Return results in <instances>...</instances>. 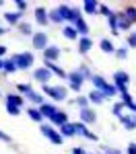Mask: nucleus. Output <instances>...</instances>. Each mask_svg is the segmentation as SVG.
Instances as JSON below:
<instances>
[{
  "instance_id": "obj_1",
  "label": "nucleus",
  "mask_w": 136,
  "mask_h": 154,
  "mask_svg": "<svg viewBox=\"0 0 136 154\" xmlns=\"http://www.w3.org/2000/svg\"><path fill=\"white\" fill-rule=\"evenodd\" d=\"M41 95L49 97L52 103H66L68 101V88L64 84H41Z\"/></svg>"
},
{
  "instance_id": "obj_2",
  "label": "nucleus",
  "mask_w": 136,
  "mask_h": 154,
  "mask_svg": "<svg viewBox=\"0 0 136 154\" xmlns=\"http://www.w3.org/2000/svg\"><path fill=\"white\" fill-rule=\"evenodd\" d=\"M11 60L14 62V66H17V70H33V66H35V54L33 51H19V54H12Z\"/></svg>"
},
{
  "instance_id": "obj_3",
  "label": "nucleus",
  "mask_w": 136,
  "mask_h": 154,
  "mask_svg": "<svg viewBox=\"0 0 136 154\" xmlns=\"http://www.w3.org/2000/svg\"><path fill=\"white\" fill-rule=\"evenodd\" d=\"M39 131L43 134V138H48V140H49L52 146H62V144H64V138L60 136V131L56 130V128H52L49 123H46V121L39 125Z\"/></svg>"
},
{
  "instance_id": "obj_4",
  "label": "nucleus",
  "mask_w": 136,
  "mask_h": 154,
  "mask_svg": "<svg viewBox=\"0 0 136 154\" xmlns=\"http://www.w3.org/2000/svg\"><path fill=\"white\" fill-rule=\"evenodd\" d=\"M70 123H72V130H74V138H85L89 142H99V136L89 130V125L81 123V121H70Z\"/></svg>"
},
{
  "instance_id": "obj_5",
  "label": "nucleus",
  "mask_w": 136,
  "mask_h": 154,
  "mask_svg": "<svg viewBox=\"0 0 136 154\" xmlns=\"http://www.w3.org/2000/svg\"><path fill=\"white\" fill-rule=\"evenodd\" d=\"M66 82H68V86H66V88H68V93L72 91V93H76V95H78V93L83 91V84H85L87 80L81 76V74H78V70H72V72H68Z\"/></svg>"
},
{
  "instance_id": "obj_6",
  "label": "nucleus",
  "mask_w": 136,
  "mask_h": 154,
  "mask_svg": "<svg viewBox=\"0 0 136 154\" xmlns=\"http://www.w3.org/2000/svg\"><path fill=\"white\" fill-rule=\"evenodd\" d=\"M111 84L115 86L118 93L122 91H128V84H130V74L126 70H115L113 72V78H111Z\"/></svg>"
},
{
  "instance_id": "obj_7",
  "label": "nucleus",
  "mask_w": 136,
  "mask_h": 154,
  "mask_svg": "<svg viewBox=\"0 0 136 154\" xmlns=\"http://www.w3.org/2000/svg\"><path fill=\"white\" fill-rule=\"evenodd\" d=\"M48 45H49V37L43 29H41V31H35V33L31 35V48L35 49V51H43Z\"/></svg>"
},
{
  "instance_id": "obj_8",
  "label": "nucleus",
  "mask_w": 136,
  "mask_h": 154,
  "mask_svg": "<svg viewBox=\"0 0 136 154\" xmlns=\"http://www.w3.org/2000/svg\"><path fill=\"white\" fill-rule=\"evenodd\" d=\"M54 76H52V72L46 68V66H39V68H33V80L39 84H49Z\"/></svg>"
},
{
  "instance_id": "obj_9",
  "label": "nucleus",
  "mask_w": 136,
  "mask_h": 154,
  "mask_svg": "<svg viewBox=\"0 0 136 154\" xmlns=\"http://www.w3.org/2000/svg\"><path fill=\"white\" fill-rule=\"evenodd\" d=\"M41 56H43V62H58L62 56V48L60 45H52L49 43L48 48L41 51Z\"/></svg>"
},
{
  "instance_id": "obj_10",
  "label": "nucleus",
  "mask_w": 136,
  "mask_h": 154,
  "mask_svg": "<svg viewBox=\"0 0 136 154\" xmlns=\"http://www.w3.org/2000/svg\"><path fill=\"white\" fill-rule=\"evenodd\" d=\"M78 121L85 123V125H95L97 123V113L89 107V109H81L78 111Z\"/></svg>"
},
{
  "instance_id": "obj_11",
  "label": "nucleus",
  "mask_w": 136,
  "mask_h": 154,
  "mask_svg": "<svg viewBox=\"0 0 136 154\" xmlns=\"http://www.w3.org/2000/svg\"><path fill=\"white\" fill-rule=\"evenodd\" d=\"M68 121H70V119H68V113H66V111H62V109H58V111L48 119V123L52 125V128H56V130H58L60 125H64V123H68Z\"/></svg>"
},
{
  "instance_id": "obj_12",
  "label": "nucleus",
  "mask_w": 136,
  "mask_h": 154,
  "mask_svg": "<svg viewBox=\"0 0 136 154\" xmlns=\"http://www.w3.org/2000/svg\"><path fill=\"white\" fill-rule=\"evenodd\" d=\"M93 49V37H78L76 39V51L81 56H87Z\"/></svg>"
},
{
  "instance_id": "obj_13",
  "label": "nucleus",
  "mask_w": 136,
  "mask_h": 154,
  "mask_svg": "<svg viewBox=\"0 0 136 154\" xmlns=\"http://www.w3.org/2000/svg\"><path fill=\"white\" fill-rule=\"evenodd\" d=\"M118 121L122 123L124 130H128V131L136 130V115H132V113H122V115L118 117Z\"/></svg>"
},
{
  "instance_id": "obj_14",
  "label": "nucleus",
  "mask_w": 136,
  "mask_h": 154,
  "mask_svg": "<svg viewBox=\"0 0 136 154\" xmlns=\"http://www.w3.org/2000/svg\"><path fill=\"white\" fill-rule=\"evenodd\" d=\"M43 66L48 68L49 72H52V76H58L60 80H66V76H68V72L64 70L62 66H58L56 62H43Z\"/></svg>"
},
{
  "instance_id": "obj_15",
  "label": "nucleus",
  "mask_w": 136,
  "mask_h": 154,
  "mask_svg": "<svg viewBox=\"0 0 136 154\" xmlns=\"http://www.w3.org/2000/svg\"><path fill=\"white\" fill-rule=\"evenodd\" d=\"M37 109H39V113H41V117H43V119H49L54 113H56V111H58V109H60V107L56 105V103H49V101H46L43 105H39Z\"/></svg>"
},
{
  "instance_id": "obj_16",
  "label": "nucleus",
  "mask_w": 136,
  "mask_h": 154,
  "mask_svg": "<svg viewBox=\"0 0 136 154\" xmlns=\"http://www.w3.org/2000/svg\"><path fill=\"white\" fill-rule=\"evenodd\" d=\"M33 19H35V23L39 27H48L49 21H48V11L43 8V6H37L35 11H33Z\"/></svg>"
},
{
  "instance_id": "obj_17",
  "label": "nucleus",
  "mask_w": 136,
  "mask_h": 154,
  "mask_svg": "<svg viewBox=\"0 0 136 154\" xmlns=\"http://www.w3.org/2000/svg\"><path fill=\"white\" fill-rule=\"evenodd\" d=\"M72 27L76 29L78 37H91V27H89V23L85 21V17H83V19H78V21H76Z\"/></svg>"
},
{
  "instance_id": "obj_18",
  "label": "nucleus",
  "mask_w": 136,
  "mask_h": 154,
  "mask_svg": "<svg viewBox=\"0 0 136 154\" xmlns=\"http://www.w3.org/2000/svg\"><path fill=\"white\" fill-rule=\"evenodd\" d=\"M81 11H83V14L95 17L97 11H99V2H97V0H85V2H83V6H81Z\"/></svg>"
},
{
  "instance_id": "obj_19",
  "label": "nucleus",
  "mask_w": 136,
  "mask_h": 154,
  "mask_svg": "<svg viewBox=\"0 0 136 154\" xmlns=\"http://www.w3.org/2000/svg\"><path fill=\"white\" fill-rule=\"evenodd\" d=\"M23 99H27V101H29V103H31L33 107H39V105H43V103H46V97L41 95V93H37L35 88H33L31 93H27Z\"/></svg>"
},
{
  "instance_id": "obj_20",
  "label": "nucleus",
  "mask_w": 136,
  "mask_h": 154,
  "mask_svg": "<svg viewBox=\"0 0 136 154\" xmlns=\"http://www.w3.org/2000/svg\"><path fill=\"white\" fill-rule=\"evenodd\" d=\"M4 103L14 105V107H19V109H23V107H25V99L19 95V93H8V95H4Z\"/></svg>"
},
{
  "instance_id": "obj_21",
  "label": "nucleus",
  "mask_w": 136,
  "mask_h": 154,
  "mask_svg": "<svg viewBox=\"0 0 136 154\" xmlns=\"http://www.w3.org/2000/svg\"><path fill=\"white\" fill-rule=\"evenodd\" d=\"M68 105H74V107H78V109H89V99H87V95H76V97H68V101H66Z\"/></svg>"
},
{
  "instance_id": "obj_22",
  "label": "nucleus",
  "mask_w": 136,
  "mask_h": 154,
  "mask_svg": "<svg viewBox=\"0 0 136 154\" xmlns=\"http://www.w3.org/2000/svg\"><path fill=\"white\" fill-rule=\"evenodd\" d=\"M4 21L11 27H17L21 21H25V14H21V12H17V11H12V12L8 11V12H4Z\"/></svg>"
},
{
  "instance_id": "obj_23",
  "label": "nucleus",
  "mask_w": 136,
  "mask_h": 154,
  "mask_svg": "<svg viewBox=\"0 0 136 154\" xmlns=\"http://www.w3.org/2000/svg\"><path fill=\"white\" fill-rule=\"evenodd\" d=\"M89 82L93 84V88H95V91H99V93H101V91H103V88L107 86V82H109V80H107L105 76H101V74H93Z\"/></svg>"
},
{
  "instance_id": "obj_24",
  "label": "nucleus",
  "mask_w": 136,
  "mask_h": 154,
  "mask_svg": "<svg viewBox=\"0 0 136 154\" xmlns=\"http://www.w3.org/2000/svg\"><path fill=\"white\" fill-rule=\"evenodd\" d=\"M87 99H89V105H93V107L105 103V97L101 95L99 91H95V88H91V93H87Z\"/></svg>"
},
{
  "instance_id": "obj_25",
  "label": "nucleus",
  "mask_w": 136,
  "mask_h": 154,
  "mask_svg": "<svg viewBox=\"0 0 136 154\" xmlns=\"http://www.w3.org/2000/svg\"><path fill=\"white\" fill-rule=\"evenodd\" d=\"M14 29L19 31V35H23V37H29V39H31V35H33V33H35V31H33V25L29 23V21H21V23L17 25Z\"/></svg>"
},
{
  "instance_id": "obj_26",
  "label": "nucleus",
  "mask_w": 136,
  "mask_h": 154,
  "mask_svg": "<svg viewBox=\"0 0 136 154\" xmlns=\"http://www.w3.org/2000/svg\"><path fill=\"white\" fill-rule=\"evenodd\" d=\"M122 14L130 25H136V4H126L122 8Z\"/></svg>"
},
{
  "instance_id": "obj_27",
  "label": "nucleus",
  "mask_w": 136,
  "mask_h": 154,
  "mask_svg": "<svg viewBox=\"0 0 136 154\" xmlns=\"http://www.w3.org/2000/svg\"><path fill=\"white\" fill-rule=\"evenodd\" d=\"M60 33L64 39H68V41H76L78 39V33H76V29H74L72 25H62Z\"/></svg>"
},
{
  "instance_id": "obj_28",
  "label": "nucleus",
  "mask_w": 136,
  "mask_h": 154,
  "mask_svg": "<svg viewBox=\"0 0 136 154\" xmlns=\"http://www.w3.org/2000/svg\"><path fill=\"white\" fill-rule=\"evenodd\" d=\"M115 14H118V33H130L132 25L126 21V17L122 14V11H115Z\"/></svg>"
},
{
  "instance_id": "obj_29",
  "label": "nucleus",
  "mask_w": 136,
  "mask_h": 154,
  "mask_svg": "<svg viewBox=\"0 0 136 154\" xmlns=\"http://www.w3.org/2000/svg\"><path fill=\"white\" fill-rule=\"evenodd\" d=\"M99 49H101L103 54H109V56H113V51H115V45H113V41H111L109 37H103V39L99 41Z\"/></svg>"
},
{
  "instance_id": "obj_30",
  "label": "nucleus",
  "mask_w": 136,
  "mask_h": 154,
  "mask_svg": "<svg viewBox=\"0 0 136 154\" xmlns=\"http://www.w3.org/2000/svg\"><path fill=\"white\" fill-rule=\"evenodd\" d=\"M56 11H58V14H60V19L64 21V25H68V21H70V11H72V6H70V4H60V6H56Z\"/></svg>"
},
{
  "instance_id": "obj_31",
  "label": "nucleus",
  "mask_w": 136,
  "mask_h": 154,
  "mask_svg": "<svg viewBox=\"0 0 136 154\" xmlns=\"http://www.w3.org/2000/svg\"><path fill=\"white\" fill-rule=\"evenodd\" d=\"M27 117L31 119V121H35V123H43V117H41V113H39V109L37 107H33V105H29L27 107Z\"/></svg>"
},
{
  "instance_id": "obj_32",
  "label": "nucleus",
  "mask_w": 136,
  "mask_h": 154,
  "mask_svg": "<svg viewBox=\"0 0 136 154\" xmlns=\"http://www.w3.org/2000/svg\"><path fill=\"white\" fill-rule=\"evenodd\" d=\"M107 29L111 31V35H120L118 33V14H115V11L107 17Z\"/></svg>"
},
{
  "instance_id": "obj_33",
  "label": "nucleus",
  "mask_w": 136,
  "mask_h": 154,
  "mask_svg": "<svg viewBox=\"0 0 136 154\" xmlns=\"http://www.w3.org/2000/svg\"><path fill=\"white\" fill-rule=\"evenodd\" d=\"M58 131H60V136L64 138V140H66V138H74V130H72V123H70V121L64 123V125H60Z\"/></svg>"
},
{
  "instance_id": "obj_34",
  "label": "nucleus",
  "mask_w": 136,
  "mask_h": 154,
  "mask_svg": "<svg viewBox=\"0 0 136 154\" xmlns=\"http://www.w3.org/2000/svg\"><path fill=\"white\" fill-rule=\"evenodd\" d=\"M17 72V66L11 58H4L2 60V74H14Z\"/></svg>"
},
{
  "instance_id": "obj_35",
  "label": "nucleus",
  "mask_w": 136,
  "mask_h": 154,
  "mask_svg": "<svg viewBox=\"0 0 136 154\" xmlns=\"http://www.w3.org/2000/svg\"><path fill=\"white\" fill-rule=\"evenodd\" d=\"M113 56H115V60H120V62H124V60L130 56V49L126 48V45H120V48H115V51H113Z\"/></svg>"
},
{
  "instance_id": "obj_36",
  "label": "nucleus",
  "mask_w": 136,
  "mask_h": 154,
  "mask_svg": "<svg viewBox=\"0 0 136 154\" xmlns=\"http://www.w3.org/2000/svg\"><path fill=\"white\" fill-rule=\"evenodd\" d=\"M48 21H49V25H64V21L60 19V14H58V11L54 8V11H48Z\"/></svg>"
},
{
  "instance_id": "obj_37",
  "label": "nucleus",
  "mask_w": 136,
  "mask_h": 154,
  "mask_svg": "<svg viewBox=\"0 0 136 154\" xmlns=\"http://www.w3.org/2000/svg\"><path fill=\"white\" fill-rule=\"evenodd\" d=\"M101 95L105 97V101H107V99H113V97H118V91H115V86H113L111 82H107V86L101 91Z\"/></svg>"
},
{
  "instance_id": "obj_38",
  "label": "nucleus",
  "mask_w": 136,
  "mask_h": 154,
  "mask_svg": "<svg viewBox=\"0 0 136 154\" xmlns=\"http://www.w3.org/2000/svg\"><path fill=\"white\" fill-rule=\"evenodd\" d=\"M76 70H78V74H81V76H83L85 80H91V76H93V70L89 68V64H81V66H78Z\"/></svg>"
},
{
  "instance_id": "obj_39",
  "label": "nucleus",
  "mask_w": 136,
  "mask_h": 154,
  "mask_svg": "<svg viewBox=\"0 0 136 154\" xmlns=\"http://www.w3.org/2000/svg\"><path fill=\"white\" fill-rule=\"evenodd\" d=\"M126 48L128 49H136V29L126 35Z\"/></svg>"
},
{
  "instance_id": "obj_40",
  "label": "nucleus",
  "mask_w": 136,
  "mask_h": 154,
  "mask_svg": "<svg viewBox=\"0 0 136 154\" xmlns=\"http://www.w3.org/2000/svg\"><path fill=\"white\" fill-rule=\"evenodd\" d=\"M31 91H33V86H31L29 82H19L17 84V93H19L21 97H25L27 93H31Z\"/></svg>"
},
{
  "instance_id": "obj_41",
  "label": "nucleus",
  "mask_w": 136,
  "mask_h": 154,
  "mask_svg": "<svg viewBox=\"0 0 136 154\" xmlns=\"http://www.w3.org/2000/svg\"><path fill=\"white\" fill-rule=\"evenodd\" d=\"M118 97H120V103H124V105H130L134 101V97L130 95V91H122V93H118Z\"/></svg>"
},
{
  "instance_id": "obj_42",
  "label": "nucleus",
  "mask_w": 136,
  "mask_h": 154,
  "mask_svg": "<svg viewBox=\"0 0 136 154\" xmlns=\"http://www.w3.org/2000/svg\"><path fill=\"white\" fill-rule=\"evenodd\" d=\"M124 111H126V105H124V103H120V101H118L115 105L111 107V115H113V117H120Z\"/></svg>"
},
{
  "instance_id": "obj_43",
  "label": "nucleus",
  "mask_w": 136,
  "mask_h": 154,
  "mask_svg": "<svg viewBox=\"0 0 136 154\" xmlns=\"http://www.w3.org/2000/svg\"><path fill=\"white\" fill-rule=\"evenodd\" d=\"M4 107H6V113L12 115V117H17V115L23 113V109H19V107H14V105H8V103H4Z\"/></svg>"
},
{
  "instance_id": "obj_44",
  "label": "nucleus",
  "mask_w": 136,
  "mask_h": 154,
  "mask_svg": "<svg viewBox=\"0 0 136 154\" xmlns=\"http://www.w3.org/2000/svg\"><path fill=\"white\" fill-rule=\"evenodd\" d=\"M27 8H29V2H25V0H17V2H14V11H17V12L25 14Z\"/></svg>"
},
{
  "instance_id": "obj_45",
  "label": "nucleus",
  "mask_w": 136,
  "mask_h": 154,
  "mask_svg": "<svg viewBox=\"0 0 136 154\" xmlns=\"http://www.w3.org/2000/svg\"><path fill=\"white\" fill-rule=\"evenodd\" d=\"M111 8L109 6H107V4H103V2H99V11H97V14H101V17H105V19H107V17H109L111 14Z\"/></svg>"
},
{
  "instance_id": "obj_46",
  "label": "nucleus",
  "mask_w": 136,
  "mask_h": 154,
  "mask_svg": "<svg viewBox=\"0 0 136 154\" xmlns=\"http://www.w3.org/2000/svg\"><path fill=\"white\" fill-rule=\"evenodd\" d=\"M101 152H103V154H124L122 150H118V148H111V146H105V144H101Z\"/></svg>"
},
{
  "instance_id": "obj_47",
  "label": "nucleus",
  "mask_w": 136,
  "mask_h": 154,
  "mask_svg": "<svg viewBox=\"0 0 136 154\" xmlns=\"http://www.w3.org/2000/svg\"><path fill=\"white\" fill-rule=\"evenodd\" d=\"M0 142H4V144H12V140H11V136H8V134H4V131L0 130Z\"/></svg>"
},
{
  "instance_id": "obj_48",
  "label": "nucleus",
  "mask_w": 136,
  "mask_h": 154,
  "mask_svg": "<svg viewBox=\"0 0 136 154\" xmlns=\"http://www.w3.org/2000/svg\"><path fill=\"white\" fill-rule=\"evenodd\" d=\"M124 154H136V142H130V144H128Z\"/></svg>"
},
{
  "instance_id": "obj_49",
  "label": "nucleus",
  "mask_w": 136,
  "mask_h": 154,
  "mask_svg": "<svg viewBox=\"0 0 136 154\" xmlns=\"http://www.w3.org/2000/svg\"><path fill=\"white\" fill-rule=\"evenodd\" d=\"M126 111H128V113H132V115H136V101H132L130 105H126Z\"/></svg>"
},
{
  "instance_id": "obj_50",
  "label": "nucleus",
  "mask_w": 136,
  "mask_h": 154,
  "mask_svg": "<svg viewBox=\"0 0 136 154\" xmlns=\"http://www.w3.org/2000/svg\"><path fill=\"white\" fill-rule=\"evenodd\" d=\"M70 154H85V150H83L81 146H74L72 150H70Z\"/></svg>"
},
{
  "instance_id": "obj_51",
  "label": "nucleus",
  "mask_w": 136,
  "mask_h": 154,
  "mask_svg": "<svg viewBox=\"0 0 136 154\" xmlns=\"http://www.w3.org/2000/svg\"><path fill=\"white\" fill-rule=\"evenodd\" d=\"M6 54H8V48H6V45H0V58L4 60V56H6Z\"/></svg>"
},
{
  "instance_id": "obj_52",
  "label": "nucleus",
  "mask_w": 136,
  "mask_h": 154,
  "mask_svg": "<svg viewBox=\"0 0 136 154\" xmlns=\"http://www.w3.org/2000/svg\"><path fill=\"white\" fill-rule=\"evenodd\" d=\"M6 31H8V29H4V27H2V25H0V37L4 35V33H6Z\"/></svg>"
},
{
  "instance_id": "obj_53",
  "label": "nucleus",
  "mask_w": 136,
  "mask_h": 154,
  "mask_svg": "<svg viewBox=\"0 0 136 154\" xmlns=\"http://www.w3.org/2000/svg\"><path fill=\"white\" fill-rule=\"evenodd\" d=\"M0 74H2V58H0Z\"/></svg>"
},
{
  "instance_id": "obj_54",
  "label": "nucleus",
  "mask_w": 136,
  "mask_h": 154,
  "mask_svg": "<svg viewBox=\"0 0 136 154\" xmlns=\"http://www.w3.org/2000/svg\"><path fill=\"white\" fill-rule=\"evenodd\" d=\"M0 6H4V2H2V0H0Z\"/></svg>"
},
{
  "instance_id": "obj_55",
  "label": "nucleus",
  "mask_w": 136,
  "mask_h": 154,
  "mask_svg": "<svg viewBox=\"0 0 136 154\" xmlns=\"http://www.w3.org/2000/svg\"><path fill=\"white\" fill-rule=\"evenodd\" d=\"M85 154H95V152H85Z\"/></svg>"
},
{
  "instance_id": "obj_56",
  "label": "nucleus",
  "mask_w": 136,
  "mask_h": 154,
  "mask_svg": "<svg viewBox=\"0 0 136 154\" xmlns=\"http://www.w3.org/2000/svg\"><path fill=\"white\" fill-rule=\"evenodd\" d=\"M0 97H4V95H2V91H0Z\"/></svg>"
},
{
  "instance_id": "obj_57",
  "label": "nucleus",
  "mask_w": 136,
  "mask_h": 154,
  "mask_svg": "<svg viewBox=\"0 0 136 154\" xmlns=\"http://www.w3.org/2000/svg\"><path fill=\"white\" fill-rule=\"evenodd\" d=\"M99 154H103V152H99Z\"/></svg>"
}]
</instances>
